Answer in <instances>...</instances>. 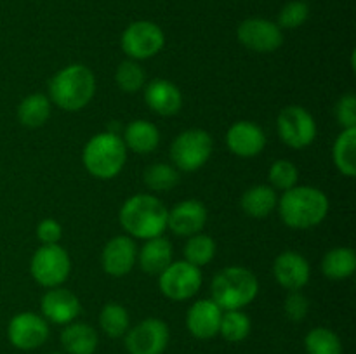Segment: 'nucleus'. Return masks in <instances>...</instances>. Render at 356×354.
I'll return each instance as SVG.
<instances>
[{
	"label": "nucleus",
	"mask_w": 356,
	"mask_h": 354,
	"mask_svg": "<svg viewBox=\"0 0 356 354\" xmlns=\"http://www.w3.org/2000/svg\"><path fill=\"white\" fill-rule=\"evenodd\" d=\"M280 217L289 228L309 229L318 226L329 214V198L313 186H294L284 191L277 203Z\"/></svg>",
	"instance_id": "nucleus-1"
},
{
	"label": "nucleus",
	"mask_w": 356,
	"mask_h": 354,
	"mask_svg": "<svg viewBox=\"0 0 356 354\" xmlns=\"http://www.w3.org/2000/svg\"><path fill=\"white\" fill-rule=\"evenodd\" d=\"M167 210L153 194H134L120 208V224L134 238L149 239L162 236L167 229Z\"/></svg>",
	"instance_id": "nucleus-2"
},
{
	"label": "nucleus",
	"mask_w": 356,
	"mask_h": 354,
	"mask_svg": "<svg viewBox=\"0 0 356 354\" xmlns=\"http://www.w3.org/2000/svg\"><path fill=\"white\" fill-rule=\"evenodd\" d=\"M96 76L87 66L70 65L59 69L49 82V99L65 111H79L92 101Z\"/></svg>",
	"instance_id": "nucleus-3"
},
{
	"label": "nucleus",
	"mask_w": 356,
	"mask_h": 354,
	"mask_svg": "<svg viewBox=\"0 0 356 354\" xmlns=\"http://www.w3.org/2000/svg\"><path fill=\"white\" fill-rule=\"evenodd\" d=\"M212 301L222 311H236L256 298L259 292V281L252 271L240 266L225 267L214 276L211 285Z\"/></svg>",
	"instance_id": "nucleus-4"
},
{
	"label": "nucleus",
	"mask_w": 356,
	"mask_h": 354,
	"mask_svg": "<svg viewBox=\"0 0 356 354\" xmlns=\"http://www.w3.org/2000/svg\"><path fill=\"white\" fill-rule=\"evenodd\" d=\"M127 160V148L120 135L113 132L96 134L86 144L82 162L87 172L96 179H113L122 172Z\"/></svg>",
	"instance_id": "nucleus-5"
},
{
	"label": "nucleus",
	"mask_w": 356,
	"mask_h": 354,
	"mask_svg": "<svg viewBox=\"0 0 356 354\" xmlns=\"http://www.w3.org/2000/svg\"><path fill=\"white\" fill-rule=\"evenodd\" d=\"M212 153V137L202 128L181 132L170 146V158L184 172H195L207 163Z\"/></svg>",
	"instance_id": "nucleus-6"
},
{
	"label": "nucleus",
	"mask_w": 356,
	"mask_h": 354,
	"mask_svg": "<svg viewBox=\"0 0 356 354\" xmlns=\"http://www.w3.org/2000/svg\"><path fill=\"white\" fill-rule=\"evenodd\" d=\"M70 269H72V262H70L68 252L58 243L42 245L31 257L30 273L42 287L54 288L63 285L68 280Z\"/></svg>",
	"instance_id": "nucleus-7"
},
{
	"label": "nucleus",
	"mask_w": 356,
	"mask_h": 354,
	"mask_svg": "<svg viewBox=\"0 0 356 354\" xmlns=\"http://www.w3.org/2000/svg\"><path fill=\"white\" fill-rule=\"evenodd\" d=\"M122 49L134 61L149 59L159 54L165 45L162 28L153 21H134L122 33Z\"/></svg>",
	"instance_id": "nucleus-8"
},
{
	"label": "nucleus",
	"mask_w": 356,
	"mask_h": 354,
	"mask_svg": "<svg viewBox=\"0 0 356 354\" xmlns=\"http://www.w3.org/2000/svg\"><path fill=\"white\" fill-rule=\"evenodd\" d=\"M159 287L160 292L170 301H186L200 290V267L193 266L186 260H176V262L172 260L159 274Z\"/></svg>",
	"instance_id": "nucleus-9"
},
{
	"label": "nucleus",
	"mask_w": 356,
	"mask_h": 354,
	"mask_svg": "<svg viewBox=\"0 0 356 354\" xmlns=\"http://www.w3.org/2000/svg\"><path fill=\"white\" fill-rule=\"evenodd\" d=\"M278 135L282 141L294 149H302L316 137L315 118L301 106H287L280 111L277 120Z\"/></svg>",
	"instance_id": "nucleus-10"
},
{
	"label": "nucleus",
	"mask_w": 356,
	"mask_h": 354,
	"mask_svg": "<svg viewBox=\"0 0 356 354\" xmlns=\"http://www.w3.org/2000/svg\"><path fill=\"white\" fill-rule=\"evenodd\" d=\"M169 339L167 323L159 318H148L127 330L125 347L129 354H163L169 346Z\"/></svg>",
	"instance_id": "nucleus-11"
},
{
	"label": "nucleus",
	"mask_w": 356,
	"mask_h": 354,
	"mask_svg": "<svg viewBox=\"0 0 356 354\" xmlns=\"http://www.w3.org/2000/svg\"><path fill=\"white\" fill-rule=\"evenodd\" d=\"M236 37L243 47L254 52H275L284 44V33L277 23L264 17H249L242 21L236 30Z\"/></svg>",
	"instance_id": "nucleus-12"
},
{
	"label": "nucleus",
	"mask_w": 356,
	"mask_h": 354,
	"mask_svg": "<svg viewBox=\"0 0 356 354\" xmlns=\"http://www.w3.org/2000/svg\"><path fill=\"white\" fill-rule=\"evenodd\" d=\"M9 342L16 349L33 351L44 346L49 339V323L35 312L24 311L14 316L7 326Z\"/></svg>",
	"instance_id": "nucleus-13"
},
{
	"label": "nucleus",
	"mask_w": 356,
	"mask_h": 354,
	"mask_svg": "<svg viewBox=\"0 0 356 354\" xmlns=\"http://www.w3.org/2000/svg\"><path fill=\"white\" fill-rule=\"evenodd\" d=\"M42 314L47 321L54 325H68L75 321L76 316L82 311L79 297L73 292L66 288H51L47 294L42 297L40 302Z\"/></svg>",
	"instance_id": "nucleus-14"
},
{
	"label": "nucleus",
	"mask_w": 356,
	"mask_h": 354,
	"mask_svg": "<svg viewBox=\"0 0 356 354\" xmlns=\"http://www.w3.org/2000/svg\"><path fill=\"white\" fill-rule=\"evenodd\" d=\"M138 257V248L131 236H115L104 245L101 264L110 276L120 278L131 273Z\"/></svg>",
	"instance_id": "nucleus-15"
},
{
	"label": "nucleus",
	"mask_w": 356,
	"mask_h": 354,
	"mask_svg": "<svg viewBox=\"0 0 356 354\" xmlns=\"http://www.w3.org/2000/svg\"><path fill=\"white\" fill-rule=\"evenodd\" d=\"M207 224V208L198 200H184L167 215V228L179 236H193Z\"/></svg>",
	"instance_id": "nucleus-16"
},
{
	"label": "nucleus",
	"mask_w": 356,
	"mask_h": 354,
	"mask_svg": "<svg viewBox=\"0 0 356 354\" xmlns=\"http://www.w3.org/2000/svg\"><path fill=\"white\" fill-rule=\"evenodd\" d=\"M222 309L212 298L197 301L186 314V326L195 339L209 340L219 333Z\"/></svg>",
	"instance_id": "nucleus-17"
},
{
	"label": "nucleus",
	"mask_w": 356,
	"mask_h": 354,
	"mask_svg": "<svg viewBox=\"0 0 356 354\" xmlns=\"http://www.w3.org/2000/svg\"><path fill=\"white\" fill-rule=\"evenodd\" d=\"M226 144H228L229 151L235 155L250 158L263 151L266 146V135L259 125L240 120L229 127L228 134H226Z\"/></svg>",
	"instance_id": "nucleus-18"
},
{
	"label": "nucleus",
	"mask_w": 356,
	"mask_h": 354,
	"mask_svg": "<svg viewBox=\"0 0 356 354\" xmlns=\"http://www.w3.org/2000/svg\"><path fill=\"white\" fill-rule=\"evenodd\" d=\"M309 264L301 253L284 252L273 264V274L278 283L289 292L301 290L309 281Z\"/></svg>",
	"instance_id": "nucleus-19"
},
{
	"label": "nucleus",
	"mask_w": 356,
	"mask_h": 354,
	"mask_svg": "<svg viewBox=\"0 0 356 354\" xmlns=\"http://www.w3.org/2000/svg\"><path fill=\"white\" fill-rule=\"evenodd\" d=\"M145 101L152 111L162 117H172L179 113L183 106L181 90L172 82L163 78L152 80L145 89Z\"/></svg>",
	"instance_id": "nucleus-20"
},
{
	"label": "nucleus",
	"mask_w": 356,
	"mask_h": 354,
	"mask_svg": "<svg viewBox=\"0 0 356 354\" xmlns=\"http://www.w3.org/2000/svg\"><path fill=\"white\" fill-rule=\"evenodd\" d=\"M97 344V332L87 323H68L61 332V346L66 354H94Z\"/></svg>",
	"instance_id": "nucleus-21"
},
{
	"label": "nucleus",
	"mask_w": 356,
	"mask_h": 354,
	"mask_svg": "<svg viewBox=\"0 0 356 354\" xmlns=\"http://www.w3.org/2000/svg\"><path fill=\"white\" fill-rule=\"evenodd\" d=\"M125 148L132 149L139 155L153 153L160 144V132L153 124L146 120H134L125 127L124 132Z\"/></svg>",
	"instance_id": "nucleus-22"
},
{
	"label": "nucleus",
	"mask_w": 356,
	"mask_h": 354,
	"mask_svg": "<svg viewBox=\"0 0 356 354\" xmlns=\"http://www.w3.org/2000/svg\"><path fill=\"white\" fill-rule=\"evenodd\" d=\"M172 262V245L163 236L146 239L139 252V264L148 274H160Z\"/></svg>",
	"instance_id": "nucleus-23"
},
{
	"label": "nucleus",
	"mask_w": 356,
	"mask_h": 354,
	"mask_svg": "<svg viewBox=\"0 0 356 354\" xmlns=\"http://www.w3.org/2000/svg\"><path fill=\"white\" fill-rule=\"evenodd\" d=\"M277 193L271 186H252L242 196V208L254 219H264L277 208Z\"/></svg>",
	"instance_id": "nucleus-24"
},
{
	"label": "nucleus",
	"mask_w": 356,
	"mask_h": 354,
	"mask_svg": "<svg viewBox=\"0 0 356 354\" xmlns=\"http://www.w3.org/2000/svg\"><path fill=\"white\" fill-rule=\"evenodd\" d=\"M356 269V253L348 246H337L325 253L322 260V271L330 280H346Z\"/></svg>",
	"instance_id": "nucleus-25"
},
{
	"label": "nucleus",
	"mask_w": 356,
	"mask_h": 354,
	"mask_svg": "<svg viewBox=\"0 0 356 354\" xmlns=\"http://www.w3.org/2000/svg\"><path fill=\"white\" fill-rule=\"evenodd\" d=\"M332 158L337 170L346 177L356 174V128H343L334 142Z\"/></svg>",
	"instance_id": "nucleus-26"
},
{
	"label": "nucleus",
	"mask_w": 356,
	"mask_h": 354,
	"mask_svg": "<svg viewBox=\"0 0 356 354\" xmlns=\"http://www.w3.org/2000/svg\"><path fill=\"white\" fill-rule=\"evenodd\" d=\"M49 117H51V99L45 94H30L17 106V118L26 127H42Z\"/></svg>",
	"instance_id": "nucleus-27"
},
{
	"label": "nucleus",
	"mask_w": 356,
	"mask_h": 354,
	"mask_svg": "<svg viewBox=\"0 0 356 354\" xmlns=\"http://www.w3.org/2000/svg\"><path fill=\"white\" fill-rule=\"evenodd\" d=\"M99 326L111 339L124 337L127 330L131 328V318H129L127 309L120 304H115V302L106 304L101 309Z\"/></svg>",
	"instance_id": "nucleus-28"
},
{
	"label": "nucleus",
	"mask_w": 356,
	"mask_h": 354,
	"mask_svg": "<svg viewBox=\"0 0 356 354\" xmlns=\"http://www.w3.org/2000/svg\"><path fill=\"white\" fill-rule=\"evenodd\" d=\"M305 347L308 354H343L339 335L325 326L309 330L305 339Z\"/></svg>",
	"instance_id": "nucleus-29"
},
{
	"label": "nucleus",
	"mask_w": 356,
	"mask_h": 354,
	"mask_svg": "<svg viewBox=\"0 0 356 354\" xmlns=\"http://www.w3.org/2000/svg\"><path fill=\"white\" fill-rule=\"evenodd\" d=\"M250 328H252V323L250 318L242 312V309H236V311H222L221 316V325H219V333L222 335V339L228 340V342H242L249 337Z\"/></svg>",
	"instance_id": "nucleus-30"
},
{
	"label": "nucleus",
	"mask_w": 356,
	"mask_h": 354,
	"mask_svg": "<svg viewBox=\"0 0 356 354\" xmlns=\"http://www.w3.org/2000/svg\"><path fill=\"white\" fill-rule=\"evenodd\" d=\"M216 255V242L207 235H198L190 236L186 246H184V260L193 266L202 267L207 266Z\"/></svg>",
	"instance_id": "nucleus-31"
},
{
	"label": "nucleus",
	"mask_w": 356,
	"mask_h": 354,
	"mask_svg": "<svg viewBox=\"0 0 356 354\" xmlns=\"http://www.w3.org/2000/svg\"><path fill=\"white\" fill-rule=\"evenodd\" d=\"M179 183V172L169 163H153L145 172V184L152 191H170Z\"/></svg>",
	"instance_id": "nucleus-32"
},
{
	"label": "nucleus",
	"mask_w": 356,
	"mask_h": 354,
	"mask_svg": "<svg viewBox=\"0 0 356 354\" xmlns=\"http://www.w3.org/2000/svg\"><path fill=\"white\" fill-rule=\"evenodd\" d=\"M115 80H117V85L120 87L124 92L132 94L138 92L143 85H145V69L134 61V59H129V61H124L117 68V73H115Z\"/></svg>",
	"instance_id": "nucleus-33"
},
{
	"label": "nucleus",
	"mask_w": 356,
	"mask_h": 354,
	"mask_svg": "<svg viewBox=\"0 0 356 354\" xmlns=\"http://www.w3.org/2000/svg\"><path fill=\"white\" fill-rule=\"evenodd\" d=\"M309 17V6L302 0H292V2L285 3L282 7L280 14H278V26L287 28V30H294L301 24L306 23Z\"/></svg>",
	"instance_id": "nucleus-34"
},
{
	"label": "nucleus",
	"mask_w": 356,
	"mask_h": 354,
	"mask_svg": "<svg viewBox=\"0 0 356 354\" xmlns=\"http://www.w3.org/2000/svg\"><path fill=\"white\" fill-rule=\"evenodd\" d=\"M298 167L292 162H289V160H278L270 169V183L277 189H291V187H294L298 184Z\"/></svg>",
	"instance_id": "nucleus-35"
},
{
	"label": "nucleus",
	"mask_w": 356,
	"mask_h": 354,
	"mask_svg": "<svg viewBox=\"0 0 356 354\" xmlns=\"http://www.w3.org/2000/svg\"><path fill=\"white\" fill-rule=\"evenodd\" d=\"M284 309H285V314H287L289 319H292V321H302V319L308 316L309 302H308V298L301 294V292L296 290V292H291V294L287 295Z\"/></svg>",
	"instance_id": "nucleus-36"
},
{
	"label": "nucleus",
	"mask_w": 356,
	"mask_h": 354,
	"mask_svg": "<svg viewBox=\"0 0 356 354\" xmlns=\"http://www.w3.org/2000/svg\"><path fill=\"white\" fill-rule=\"evenodd\" d=\"M336 117L343 128H356V97L353 94L341 97L336 106Z\"/></svg>",
	"instance_id": "nucleus-37"
},
{
	"label": "nucleus",
	"mask_w": 356,
	"mask_h": 354,
	"mask_svg": "<svg viewBox=\"0 0 356 354\" xmlns=\"http://www.w3.org/2000/svg\"><path fill=\"white\" fill-rule=\"evenodd\" d=\"M63 228L54 219H44L37 226V238L40 239L42 245H56L61 239Z\"/></svg>",
	"instance_id": "nucleus-38"
},
{
	"label": "nucleus",
	"mask_w": 356,
	"mask_h": 354,
	"mask_svg": "<svg viewBox=\"0 0 356 354\" xmlns=\"http://www.w3.org/2000/svg\"><path fill=\"white\" fill-rule=\"evenodd\" d=\"M52 354H66V353H52Z\"/></svg>",
	"instance_id": "nucleus-39"
}]
</instances>
